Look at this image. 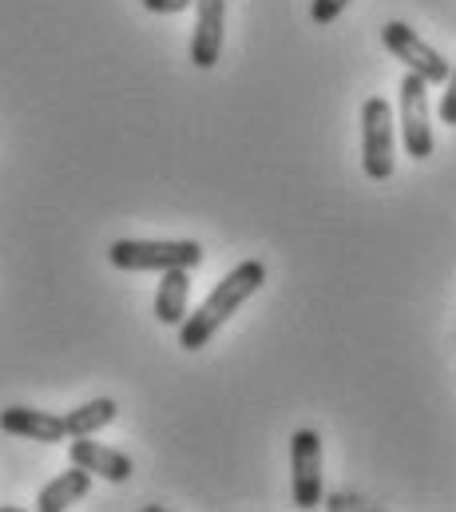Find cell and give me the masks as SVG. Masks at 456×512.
Masks as SVG:
<instances>
[{
	"mask_svg": "<svg viewBox=\"0 0 456 512\" xmlns=\"http://www.w3.org/2000/svg\"><path fill=\"white\" fill-rule=\"evenodd\" d=\"M262 282H266V266H262L258 258L238 262L227 278L207 294V302H203L195 314H187V318L179 322V346L191 350V354L203 350V346H211V338L223 330V322H227L230 314H234L250 294L262 290Z\"/></svg>",
	"mask_w": 456,
	"mask_h": 512,
	"instance_id": "obj_1",
	"label": "cell"
},
{
	"mask_svg": "<svg viewBox=\"0 0 456 512\" xmlns=\"http://www.w3.org/2000/svg\"><path fill=\"white\" fill-rule=\"evenodd\" d=\"M108 262L115 270H171V266H183V270H195L203 262V247L191 243V239H179V243H155V239H119L108 247Z\"/></svg>",
	"mask_w": 456,
	"mask_h": 512,
	"instance_id": "obj_2",
	"label": "cell"
},
{
	"mask_svg": "<svg viewBox=\"0 0 456 512\" xmlns=\"http://www.w3.org/2000/svg\"><path fill=\"white\" fill-rule=\"evenodd\" d=\"M393 151H397L393 108H389V100L369 96L365 108H361V171L377 183L389 179L393 175Z\"/></svg>",
	"mask_w": 456,
	"mask_h": 512,
	"instance_id": "obj_3",
	"label": "cell"
},
{
	"mask_svg": "<svg viewBox=\"0 0 456 512\" xmlns=\"http://www.w3.org/2000/svg\"><path fill=\"white\" fill-rule=\"evenodd\" d=\"M381 44L405 64V72H417L429 88H433V84H445L449 72H453L449 60H445L429 40H421L405 20H389V24L381 28Z\"/></svg>",
	"mask_w": 456,
	"mask_h": 512,
	"instance_id": "obj_4",
	"label": "cell"
},
{
	"mask_svg": "<svg viewBox=\"0 0 456 512\" xmlns=\"http://www.w3.org/2000/svg\"><path fill=\"white\" fill-rule=\"evenodd\" d=\"M401 143H405V155H413V159H429L433 155L429 84L417 72L401 76Z\"/></svg>",
	"mask_w": 456,
	"mask_h": 512,
	"instance_id": "obj_5",
	"label": "cell"
},
{
	"mask_svg": "<svg viewBox=\"0 0 456 512\" xmlns=\"http://www.w3.org/2000/svg\"><path fill=\"white\" fill-rule=\"evenodd\" d=\"M290 485L298 509L322 505V437L314 429H298L290 437Z\"/></svg>",
	"mask_w": 456,
	"mask_h": 512,
	"instance_id": "obj_6",
	"label": "cell"
},
{
	"mask_svg": "<svg viewBox=\"0 0 456 512\" xmlns=\"http://www.w3.org/2000/svg\"><path fill=\"white\" fill-rule=\"evenodd\" d=\"M199 20L191 36V64L195 68H215L223 56V36H227V0H195Z\"/></svg>",
	"mask_w": 456,
	"mask_h": 512,
	"instance_id": "obj_7",
	"label": "cell"
},
{
	"mask_svg": "<svg viewBox=\"0 0 456 512\" xmlns=\"http://www.w3.org/2000/svg\"><path fill=\"white\" fill-rule=\"evenodd\" d=\"M0 429L12 433V437H24V441H40V445H56V441L68 437L64 417L44 413V409H28V405L0 409Z\"/></svg>",
	"mask_w": 456,
	"mask_h": 512,
	"instance_id": "obj_8",
	"label": "cell"
},
{
	"mask_svg": "<svg viewBox=\"0 0 456 512\" xmlns=\"http://www.w3.org/2000/svg\"><path fill=\"white\" fill-rule=\"evenodd\" d=\"M68 457H72V465H80V469H88L92 477H104V481H112V485H123V481L135 473V465H131L127 453H115V449L100 445V441H88V437H76L72 449H68Z\"/></svg>",
	"mask_w": 456,
	"mask_h": 512,
	"instance_id": "obj_9",
	"label": "cell"
},
{
	"mask_svg": "<svg viewBox=\"0 0 456 512\" xmlns=\"http://www.w3.org/2000/svg\"><path fill=\"white\" fill-rule=\"evenodd\" d=\"M187 302H191V278H187V270L183 266L163 270L159 290H155V318L163 326H179L187 318Z\"/></svg>",
	"mask_w": 456,
	"mask_h": 512,
	"instance_id": "obj_10",
	"label": "cell"
},
{
	"mask_svg": "<svg viewBox=\"0 0 456 512\" xmlns=\"http://www.w3.org/2000/svg\"><path fill=\"white\" fill-rule=\"evenodd\" d=\"M88 489H92V473H88V469H80V465H72L68 473H60L56 481H48V485L40 489L36 509H40V512L72 509L76 501H84V497H88Z\"/></svg>",
	"mask_w": 456,
	"mask_h": 512,
	"instance_id": "obj_11",
	"label": "cell"
},
{
	"mask_svg": "<svg viewBox=\"0 0 456 512\" xmlns=\"http://www.w3.org/2000/svg\"><path fill=\"white\" fill-rule=\"evenodd\" d=\"M115 413H119V405H115L112 397H92V401L76 405L72 413H64L68 437H92V433L108 429V425L115 421Z\"/></svg>",
	"mask_w": 456,
	"mask_h": 512,
	"instance_id": "obj_12",
	"label": "cell"
},
{
	"mask_svg": "<svg viewBox=\"0 0 456 512\" xmlns=\"http://www.w3.org/2000/svg\"><path fill=\"white\" fill-rule=\"evenodd\" d=\"M345 8H349V0H314V8H310V16H314V24H334L338 16H342Z\"/></svg>",
	"mask_w": 456,
	"mask_h": 512,
	"instance_id": "obj_13",
	"label": "cell"
},
{
	"mask_svg": "<svg viewBox=\"0 0 456 512\" xmlns=\"http://www.w3.org/2000/svg\"><path fill=\"white\" fill-rule=\"evenodd\" d=\"M449 88H445V96H441V124H449V128H456V68L449 72V80H445Z\"/></svg>",
	"mask_w": 456,
	"mask_h": 512,
	"instance_id": "obj_14",
	"label": "cell"
},
{
	"mask_svg": "<svg viewBox=\"0 0 456 512\" xmlns=\"http://www.w3.org/2000/svg\"><path fill=\"white\" fill-rule=\"evenodd\" d=\"M195 0H143L147 12H159V16H175V12H187Z\"/></svg>",
	"mask_w": 456,
	"mask_h": 512,
	"instance_id": "obj_15",
	"label": "cell"
}]
</instances>
